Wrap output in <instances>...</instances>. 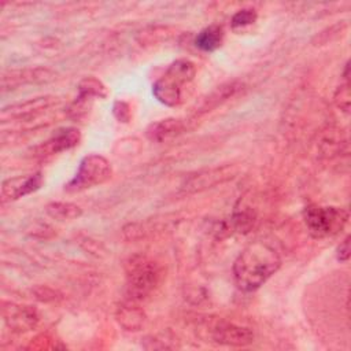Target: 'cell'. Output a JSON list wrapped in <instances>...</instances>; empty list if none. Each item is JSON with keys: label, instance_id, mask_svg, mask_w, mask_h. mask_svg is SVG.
I'll return each instance as SVG.
<instances>
[{"label": "cell", "instance_id": "cell-5", "mask_svg": "<svg viewBox=\"0 0 351 351\" xmlns=\"http://www.w3.org/2000/svg\"><path fill=\"white\" fill-rule=\"evenodd\" d=\"M81 140V133L77 128H63L56 130V133L47 141L41 143L34 148V156L40 159H47L63 151L75 147Z\"/></svg>", "mask_w": 351, "mask_h": 351}, {"label": "cell", "instance_id": "cell-1", "mask_svg": "<svg viewBox=\"0 0 351 351\" xmlns=\"http://www.w3.org/2000/svg\"><path fill=\"white\" fill-rule=\"evenodd\" d=\"M281 266L278 252L265 241L248 244L233 263V277L236 285L245 292L258 289Z\"/></svg>", "mask_w": 351, "mask_h": 351}, {"label": "cell", "instance_id": "cell-3", "mask_svg": "<svg viewBox=\"0 0 351 351\" xmlns=\"http://www.w3.org/2000/svg\"><path fill=\"white\" fill-rule=\"evenodd\" d=\"M111 174L110 162L101 155L92 154L81 160L75 176L64 185V189L67 192H82L104 184L110 180Z\"/></svg>", "mask_w": 351, "mask_h": 351}, {"label": "cell", "instance_id": "cell-7", "mask_svg": "<svg viewBox=\"0 0 351 351\" xmlns=\"http://www.w3.org/2000/svg\"><path fill=\"white\" fill-rule=\"evenodd\" d=\"M56 104H58L56 97H52V96L36 97V99H30L23 103L4 107L1 114L4 118L8 117V118L22 119V121L23 119H36Z\"/></svg>", "mask_w": 351, "mask_h": 351}, {"label": "cell", "instance_id": "cell-10", "mask_svg": "<svg viewBox=\"0 0 351 351\" xmlns=\"http://www.w3.org/2000/svg\"><path fill=\"white\" fill-rule=\"evenodd\" d=\"M55 78V73L44 69V67H34V69H23V70H11L1 78L3 89H14L21 85L26 84H40V82H49Z\"/></svg>", "mask_w": 351, "mask_h": 351}, {"label": "cell", "instance_id": "cell-6", "mask_svg": "<svg viewBox=\"0 0 351 351\" xmlns=\"http://www.w3.org/2000/svg\"><path fill=\"white\" fill-rule=\"evenodd\" d=\"M211 337L218 344L236 347L247 346L254 341V333L250 328L226 321H219L211 326Z\"/></svg>", "mask_w": 351, "mask_h": 351}, {"label": "cell", "instance_id": "cell-4", "mask_svg": "<svg viewBox=\"0 0 351 351\" xmlns=\"http://www.w3.org/2000/svg\"><path fill=\"white\" fill-rule=\"evenodd\" d=\"M303 215L308 232L317 239L339 233L348 219V213L337 207L307 206Z\"/></svg>", "mask_w": 351, "mask_h": 351}, {"label": "cell", "instance_id": "cell-12", "mask_svg": "<svg viewBox=\"0 0 351 351\" xmlns=\"http://www.w3.org/2000/svg\"><path fill=\"white\" fill-rule=\"evenodd\" d=\"M152 93L162 104L169 107H176L182 101V86H180L166 75L160 77L154 82Z\"/></svg>", "mask_w": 351, "mask_h": 351}, {"label": "cell", "instance_id": "cell-21", "mask_svg": "<svg viewBox=\"0 0 351 351\" xmlns=\"http://www.w3.org/2000/svg\"><path fill=\"white\" fill-rule=\"evenodd\" d=\"M337 259L340 262H347L348 258H350V236H347L341 243L340 245L337 247Z\"/></svg>", "mask_w": 351, "mask_h": 351}, {"label": "cell", "instance_id": "cell-20", "mask_svg": "<svg viewBox=\"0 0 351 351\" xmlns=\"http://www.w3.org/2000/svg\"><path fill=\"white\" fill-rule=\"evenodd\" d=\"M112 114L119 122L126 123L130 121V117H132L130 106L123 100H117L112 106Z\"/></svg>", "mask_w": 351, "mask_h": 351}, {"label": "cell", "instance_id": "cell-17", "mask_svg": "<svg viewBox=\"0 0 351 351\" xmlns=\"http://www.w3.org/2000/svg\"><path fill=\"white\" fill-rule=\"evenodd\" d=\"M107 95H108V92H107L106 85L95 77H85L78 84V97L92 100V97L104 99V97H107Z\"/></svg>", "mask_w": 351, "mask_h": 351}, {"label": "cell", "instance_id": "cell-18", "mask_svg": "<svg viewBox=\"0 0 351 351\" xmlns=\"http://www.w3.org/2000/svg\"><path fill=\"white\" fill-rule=\"evenodd\" d=\"M240 86H241V85H240L239 82H229V84H225V85L218 86V88L207 97V100L204 101L202 110H203V111H208L210 108L218 106L221 101H223V100L232 97V96L240 89Z\"/></svg>", "mask_w": 351, "mask_h": 351}, {"label": "cell", "instance_id": "cell-9", "mask_svg": "<svg viewBox=\"0 0 351 351\" xmlns=\"http://www.w3.org/2000/svg\"><path fill=\"white\" fill-rule=\"evenodd\" d=\"M3 318L7 326L15 332L30 330L38 322V314L33 307L7 302L3 303Z\"/></svg>", "mask_w": 351, "mask_h": 351}, {"label": "cell", "instance_id": "cell-8", "mask_svg": "<svg viewBox=\"0 0 351 351\" xmlns=\"http://www.w3.org/2000/svg\"><path fill=\"white\" fill-rule=\"evenodd\" d=\"M43 185V174L40 171L27 174V176H18L3 181L1 184V197L3 200H16L26 195H30L40 189Z\"/></svg>", "mask_w": 351, "mask_h": 351}, {"label": "cell", "instance_id": "cell-14", "mask_svg": "<svg viewBox=\"0 0 351 351\" xmlns=\"http://www.w3.org/2000/svg\"><path fill=\"white\" fill-rule=\"evenodd\" d=\"M165 75L182 86L195 78L196 67L189 59H177L167 67Z\"/></svg>", "mask_w": 351, "mask_h": 351}, {"label": "cell", "instance_id": "cell-11", "mask_svg": "<svg viewBox=\"0 0 351 351\" xmlns=\"http://www.w3.org/2000/svg\"><path fill=\"white\" fill-rule=\"evenodd\" d=\"M184 130H185V123L181 119L166 118V119L151 123L145 134L151 141L162 143L181 134Z\"/></svg>", "mask_w": 351, "mask_h": 351}, {"label": "cell", "instance_id": "cell-15", "mask_svg": "<svg viewBox=\"0 0 351 351\" xmlns=\"http://www.w3.org/2000/svg\"><path fill=\"white\" fill-rule=\"evenodd\" d=\"M222 40H223L222 27L217 25H211L197 33V36L195 37V45L204 52H213L221 47Z\"/></svg>", "mask_w": 351, "mask_h": 351}, {"label": "cell", "instance_id": "cell-2", "mask_svg": "<svg viewBox=\"0 0 351 351\" xmlns=\"http://www.w3.org/2000/svg\"><path fill=\"white\" fill-rule=\"evenodd\" d=\"M160 267L144 255H136L126 265V288L133 300L148 296L160 281Z\"/></svg>", "mask_w": 351, "mask_h": 351}, {"label": "cell", "instance_id": "cell-19", "mask_svg": "<svg viewBox=\"0 0 351 351\" xmlns=\"http://www.w3.org/2000/svg\"><path fill=\"white\" fill-rule=\"evenodd\" d=\"M258 15H256V11L252 10V8H243L240 11H237L232 19H230V25L233 29H237V27H244V26H248L251 23H254L256 21Z\"/></svg>", "mask_w": 351, "mask_h": 351}, {"label": "cell", "instance_id": "cell-13", "mask_svg": "<svg viewBox=\"0 0 351 351\" xmlns=\"http://www.w3.org/2000/svg\"><path fill=\"white\" fill-rule=\"evenodd\" d=\"M115 317L119 325H122L126 330H138L145 322L144 311L132 303L121 304L117 310Z\"/></svg>", "mask_w": 351, "mask_h": 351}, {"label": "cell", "instance_id": "cell-16", "mask_svg": "<svg viewBox=\"0 0 351 351\" xmlns=\"http://www.w3.org/2000/svg\"><path fill=\"white\" fill-rule=\"evenodd\" d=\"M45 211L49 217L59 219V221H66V219H75L81 217L82 210L80 206L69 202H52L47 204Z\"/></svg>", "mask_w": 351, "mask_h": 351}]
</instances>
